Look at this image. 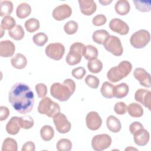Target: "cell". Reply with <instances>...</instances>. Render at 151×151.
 <instances>
[{
	"mask_svg": "<svg viewBox=\"0 0 151 151\" xmlns=\"http://www.w3.org/2000/svg\"><path fill=\"white\" fill-rule=\"evenodd\" d=\"M8 101L15 111L24 114L32 111L35 102L34 95L27 84L17 83L9 92Z\"/></svg>",
	"mask_w": 151,
	"mask_h": 151,
	"instance_id": "obj_1",
	"label": "cell"
},
{
	"mask_svg": "<svg viewBox=\"0 0 151 151\" xmlns=\"http://www.w3.org/2000/svg\"><path fill=\"white\" fill-rule=\"evenodd\" d=\"M76 83L72 79H65L63 84L54 83L50 87L51 95L60 101H66L73 94Z\"/></svg>",
	"mask_w": 151,
	"mask_h": 151,
	"instance_id": "obj_2",
	"label": "cell"
},
{
	"mask_svg": "<svg viewBox=\"0 0 151 151\" xmlns=\"http://www.w3.org/2000/svg\"><path fill=\"white\" fill-rule=\"evenodd\" d=\"M132 70V65L128 61H122L118 65L111 67L107 73L108 80L112 83H116L127 76Z\"/></svg>",
	"mask_w": 151,
	"mask_h": 151,
	"instance_id": "obj_3",
	"label": "cell"
},
{
	"mask_svg": "<svg viewBox=\"0 0 151 151\" xmlns=\"http://www.w3.org/2000/svg\"><path fill=\"white\" fill-rule=\"evenodd\" d=\"M38 111L41 114H45L49 117H53L55 115L60 112L59 104L52 101L48 97L42 98L38 106Z\"/></svg>",
	"mask_w": 151,
	"mask_h": 151,
	"instance_id": "obj_4",
	"label": "cell"
},
{
	"mask_svg": "<svg viewBox=\"0 0 151 151\" xmlns=\"http://www.w3.org/2000/svg\"><path fill=\"white\" fill-rule=\"evenodd\" d=\"M86 46L81 42H77L73 43L70 48V51L67 54L65 61L70 65H74L78 64L81 60L84 51Z\"/></svg>",
	"mask_w": 151,
	"mask_h": 151,
	"instance_id": "obj_5",
	"label": "cell"
},
{
	"mask_svg": "<svg viewBox=\"0 0 151 151\" xmlns=\"http://www.w3.org/2000/svg\"><path fill=\"white\" fill-rule=\"evenodd\" d=\"M150 40V34L146 29H140L134 32L130 37V42L135 48H143L146 47Z\"/></svg>",
	"mask_w": 151,
	"mask_h": 151,
	"instance_id": "obj_6",
	"label": "cell"
},
{
	"mask_svg": "<svg viewBox=\"0 0 151 151\" xmlns=\"http://www.w3.org/2000/svg\"><path fill=\"white\" fill-rule=\"evenodd\" d=\"M103 45L107 51L115 56H120L123 52L121 41L116 36L110 35Z\"/></svg>",
	"mask_w": 151,
	"mask_h": 151,
	"instance_id": "obj_7",
	"label": "cell"
},
{
	"mask_svg": "<svg viewBox=\"0 0 151 151\" xmlns=\"http://www.w3.org/2000/svg\"><path fill=\"white\" fill-rule=\"evenodd\" d=\"M111 144V138L107 134H100L94 136L91 140V146L96 151H102L106 149Z\"/></svg>",
	"mask_w": 151,
	"mask_h": 151,
	"instance_id": "obj_8",
	"label": "cell"
},
{
	"mask_svg": "<svg viewBox=\"0 0 151 151\" xmlns=\"http://www.w3.org/2000/svg\"><path fill=\"white\" fill-rule=\"evenodd\" d=\"M45 52L49 58L57 61L60 60L65 53V47L60 42L51 43L46 47Z\"/></svg>",
	"mask_w": 151,
	"mask_h": 151,
	"instance_id": "obj_9",
	"label": "cell"
},
{
	"mask_svg": "<svg viewBox=\"0 0 151 151\" xmlns=\"http://www.w3.org/2000/svg\"><path fill=\"white\" fill-rule=\"evenodd\" d=\"M52 118L55 129L60 133H66L71 130V123L63 113L60 112Z\"/></svg>",
	"mask_w": 151,
	"mask_h": 151,
	"instance_id": "obj_10",
	"label": "cell"
},
{
	"mask_svg": "<svg viewBox=\"0 0 151 151\" xmlns=\"http://www.w3.org/2000/svg\"><path fill=\"white\" fill-rule=\"evenodd\" d=\"M71 14V8L68 5L64 4L55 7L52 11V15L55 20L62 21L69 18Z\"/></svg>",
	"mask_w": 151,
	"mask_h": 151,
	"instance_id": "obj_11",
	"label": "cell"
},
{
	"mask_svg": "<svg viewBox=\"0 0 151 151\" xmlns=\"http://www.w3.org/2000/svg\"><path fill=\"white\" fill-rule=\"evenodd\" d=\"M86 123L88 129L97 130L101 126L102 119L97 112L92 111L87 113L86 118Z\"/></svg>",
	"mask_w": 151,
	"mask_h": 151,
	"instance_id": "obj_12",
	"label": "cell"
},
{
	"mask_svg": "<svg viewBox=\"0 0 151 151\" xmlns=\"http://www.w3.org/2000/svg\"><path fill=\"white\" fill-rule=\"evenodd\" d=\"M109 28L112 31L122 35L127 34L129 31L128 25L124 21L117 18H113L110 21Z\"/></svg>",
	"mask_w": 151,
	"mask_h": 151,
	"instance_id": "obj_13",
	"label": "cell"
},
{
	"mask_svg": "<svg viewBox=\"0 0 151 151\" xmlns=\"http://www.w3.org/2000/svg\"><path fill=\"white\" fill-rule=\"evenodd\" d=\"M134 99L150 110L151 92L150 90L144 88L138 89L135 92Z\"/></svg>",
	"mask_w": 151,
	"mask_h": 151,
	"instance_id": "obj_14",
	"label": "cell"
},
{
	"mask_svg": "<svg viewBox=\"0 0 151 151\" xmlns=\"http://www.w3.org/2000/svg\"><path fill=\"white\" fill-rule=\"evenodd\" d=\"M133 76L141 86L147 88L151 87L150 74L144 68L140 67L135 68L133 71Z\"/></svg>",
	"mask_w": 151,
	"mask_h": 151,
	"instance_id": "obj_15",
	"label": "cell"
},
{
	"mask_svg": "<svg viewBox=\"0 0 151 151\" xmlns=\"http://www.w3.org/2000/svg\"><path fill=\"white\" fill-rule=\"evenodd\" d=\"M78 2L80 11L84 15H91L96 11V4L93 0H78Z\"/></svg>",
	"mask_w": 151,
	"mask_h": 151,
	"instance_id": "obj_16",
	"label": "cell"
},
{
	"mask_svg": "<svg viewBox=\"0 0 151 151\" xmlns=\"http://www.w3.org/2000/svg\"><path fill=\"white\" fill-rule=\"evenodd\" d=\"M14 44L9 40H4L0 42V55L2 57H12L15 52Z\"/></svg>",
	"mask_w": 151,
	"mask_h": 151,
	"instance_id": "obj_17",
	"label": "cell"
},
{
	"mask_svg": "<svg viewBox=\"0 0 151 151\" xmlns=\"http://www.w3.org/2000/svg\"><path fill=\"white\" fill-rule=\"evenodd\" d=\"M134 142L135 144L140 146L146 145L149 141L150 134L147 130L144 128L140 129L133 134Z\"/></svg>",
	"mask_w": 151,
	"mask_h": 151,
	"instance_id": "obj_18",
	"label": "cell"
},
{
	"mask_svg": "<svg viewBox=\"0 0 151 151\" xmlns=\"http://www.w3.org/2000/svg\"><path fill=\"white\" fill-rule=\"evenodd\" d=\"M19 119V117L13 116L8 121L6 125V131L8 134L15 135L19 132L21 129Z\"/></svg>",
	"mask_w": 151,
	"mask_h": 151,
	"instance_id": "obj_19",
	"label": "cell"
},
{
	"mask_svg": "<svg viewBox=\"0 0 151 151\" xmlns=\"http://www.w3.org/2000/svg\"><path fill=\"white\" fill-rule=\"evenodd\" d=\"M11 63L13 67L17 69H23L27 64V60L25 55L21 53L16 54L11 59Z\"/></svg>",
	"mask_w": 151,
	"mask_h": 151,
	"instance_id": "obj_20",
	"label": "cell"
},
{
	"mask_svg": "<svg viewBox=\"0 0 151 151\" xmlns=\"http://www.w3.org/2000/svg\"><path fill=\"white\" fill-rule=\"evenodd\" d=\"M106 125L107 129L113 133H118L122 129V124L120 120L114 116H109L107 118Z\"/></svg>",
	"mask_w": 151,
	"mask_h": 151,
	"instance_id": "obj_21",
	"label": "cell"
},
{
	"mask_svg": "<svg viewBox=\"0 0 151 151\" xmlns=\"http://www.w3.org/2000/svg\"><path fill=\"white\" fill-rule=\"evenodd\" d=\"M114 9L117 14L120 15H127L130 9V4L126 0L117 1L115 4Z\"/></svg>",
	"mask_w": 151,
	"mask_h": 151,
	"instance_id": "obj_22",
	"label": "cell"
},
{
	"mask_svg": "<svg viewBox=\"0 0 151 151\" xmlns=\"http://www.w3.org/2000/svg\"><path fill=\"white\" fill-rule=\"evenodd\" d=\"M31 12V6L26 3H21L17 8L16 14L18 18L20 19H24L28 17Z\"/></svg>",
	"mask_w": 151,
	"mask_h": 151,
	"instance_id": "obj_23",
	"label": "cell"
},
{
	"mask_svg": "<svg viewBox=\"0 0 151 151\" xmlns=\"http://www.w3.org/2000/svg\"><path fill=\"white\" fill-rule=\"evenodd\" d=\"M129 87L125 83H122L114 87V97L117 99H122L125 97L129 93Z\"/></svg>",
	"mask_w": 151,
	"mask_h": 151,
	"instance_id": "obj_24",
	"label": "cell"
},
{
	"mask_svg": "<svg viewBox=\"0 0 151 151\" xmlns=\"http://www.w3.org/2000/svg\"><path fill=\"white\" fill-rule=\"evenodd\" d=\"M129 114L132 117H140L143 114V109L139 104L136 103H130L127 107Z\"/></svg>",
	"mask_w": 151,
	"mask_h": 151,
	"instance_id": "obj_25",
	"label": "cell"
},
{
	"mask_svg": "<svg viewBox=\"0 0 151 151\" xmlns=\"http://www.w3.org/2000/svg\"><path fill=\"white\" fill-rule=\"evenodd\" d=\"M110 36L109 33L105 29H99L95 31L92 35L93 40L94 42L103 45L106 40Z\"/></svg>",
	"mask_w": 151,
	"mask_h": 151,
	"instance_id": "obj_26",
	"label": "cell"
},
{
	"mask_svg": "<svg viewBox=\"0 0 151 151\" xmlns=\"http://www.w3.org/2000/svg\"><path fill=\"white\" fill-rule=\"evenodd\" d=\"M114 86L109 82H104L100 88L102 96L107 99H111L114 97Z\"/></svg>",
	"mask_w": 151,
	"mask_h": 151,
	"instance_id": "obj_27",
	"label": "cell"
},
{
	"mask_svg": "<svg viewBox=\"0 0 151 151\" xmlns=\"http://www.w3.org/2000/svg\"><path fill=\"white\" fill-rule=\"evenodd\" d=\"M8 34L12 39L19 41L24 38L25 32L22 27L21 25H17L14 28L8 31Z\"/></svg>",
	"mask_w": 151,
	"mask_h": 151,
	"instance_id": "obj_28",
	"label": "cell"
},
{
	"mask_svg": "<svg viewBox=\"0 0 151 151\" xmlns=\"http://www.w3.org/2000/svg\"><path fill=\"white\" fill-rule=\"evenodd\" d=\"M13 10V4L10 1H1L0 5V16L9 15Z\"/></svg>",
	"mask_w": 151,
	"mask_h": 151,
	"instance_id": "obj_29",
	"label": "cell"
},
{
	"mask_svg": "<svg viewBox=\"0 0 151 151\" xmlns=\"http://www.w3.org/2000/svg\"><path fill=\"white\" fill-rule=\"evenodd\" d=\"M83 56L85 59L88 61L96 59L98 56V50L96 47L92 45H87L85 47Z\"/></svg>",
	"mask_w": 151,
	"mask_h": 151,
	"instance_id": "obj_30",
	"label": "cell"
},
{
	"mask_svg": "<svg viewBox=\"0 0 151 151\" xmlns=\"http://www.w3.org/2000/svg\"><path fill=\"white\" fill-rule=\"evenodd\" d=\"M40 135L44 141H50L54 136V130L51 126L45 125L40 130Z\"/></svg>",
	"mask_w": 151,
	"mask_h": 151,
	"instance_id": "obj_31",
	"label": "cell"
},
{
	"mask_svg": "<svg viewBox=\"0 0 151 151\" xmlns=\"http://www.w3.org/2000/svg\"><path fill=\"white\" fill-rule=\"evenodd\" d=\"M87 68L91 73L97 74L101 71L103 68V63L97 58L90 60L87 63Z\"/></svg>",
	"mask_w": 151,
	"mask_h": 151,
	"instance_id": "obj_32",
	"label": "cell"
},
{
	"mask_svg": "<svg viewBox=\"0 0 151 151\" xmlns=\"http://www.w3.org/2000/svg\"><path fill=\"white\" fill-rule=\"evenodd\" d=\"M18 145L16 140L11 137L6 138L2 143V151H17Z\"/></svg>",
	"mask_w": 151,
	"mask_h": 151,
	"instance_id": "obj_33",
	"label": "cell"
},
{
	"mask_svg": "<svg viewBox=\"0 0 151 151\" xmlns=\"http://www.w3.org/2000/svg\"><path fill=\"white\" fill-rule=\"evenodd\" d=\"M25 28L29 32H34L40 28L39 21L34 18H31L25 22Z\"/></svg>",
	"mask_w": 151,
	"mask_h": 151,
	"instance_id": "obj_34",
	"label": "cell"
},
{
	"mask_svg": "<svg viewBox=\"0 0 151 151\" xmlns=\"http://www.w3.org/2000/svg\"><path fill=\"white\" fill-rule=\"evenodd\" d=\"M16 21L15 19L10 15L4 17L1 22V27L4 29L11 30L14 28L16 25Z\"/></svg>",
	"mask_w": 151,
	"mask_h": 151,
	"instance_id": "obj_35",
	"label": "cell"
},
{
	"mask_svg": "<svg viewBox=\"0 0 151 151\" xmlns=\"http://www.w3.org/2000/svg\"><path fill=\"white\" fill-rule=\"evenodd\" d=\"M133 3L136 8L143 12H149L151 9V1H134Z\"/></svg>",
	"mask_w": 151,
	"mask_h": 151,
	"instance_id": "obj_36",
	"label": "cell"
},
{
	"mask_svg": "<svg viewBox=\"0 0 151 151\" xmlns=\"http://www.w3.org/2000/svg\"><path fill=\"white\" fill-rule=\"evenodd\" d=\"M19 122L21 128L24 129H29L32 128L34 124V121L31 116L25 115L22 117H20L19 119Z\"/></svg>",
	"mask_w": 151,
	"mask_h": 151,
	"instance_id": "obj_37",
	"label": "cell"
},
{
	"mask_svg": "<svg viewBox=\"0 0 151 151\" xmlns=\"http://www.w3.org/2000/svg\"><path fill=\"white\" fill-rule=\"evenodd\" d=\"M56 148L58 151H69L72 149V143L68 139H61L58 141Z\"/></svg>",
	"mask_w": 151,
	"mask_h": 151,
	"instance_id": "obj_38",
	"label": "cell"
},
{
	"mask_svg": "<svg viewBox=\"0 0 151 151\" xmlns=\"http://www.w3.org/2000/svg\"><path fill=\"white\" fill-rule=\"evenodd\" d=\"M32 41L37 46L42 47L48 41V37L45 33L40 32L33 36Z\"/></svg>",
	"mask_w": 151,
	"mask_h": 151,
	"instance_id": "obj_39",
	"label": "cell"
},
{
	"mask_svg": "<svg viewBox=\"0 0 151 151\" xmlns=\"http://www.w3.org/2000/svg\"><path fill=\"white\" fill-rule=\"evenodd\" d=\"M78 24L74 21H68L64 26V30L68 35L74 34L78 29Z\"/></svg>",
	"mask_w": 151,
	"mask_h": 151,
	"instance_id": "obj_40",
	"label": "cell"
},
{
	"mask_svg": "<svg viewBox=\"0 0 151 151\" xmlns=\"http://www.w3.org/2000/svg\"><path fill=\"white\" fill-rule=\"evenodd\" d=\"M85 83L90 88L95 89L98 88L100 81L97 77L91 74H89L85 78Z\"/></svg>",
	"mask_w": 151,
	"mask_h": 151,
	"instance_id": "obj_41",
	"label": "cell"
},
{
	"mask_svg": "<svg viewBox=\"0 0 151 151\" xmlns=\"http://www.w3.org/2000/svg\"><path fill=\"white\" fill-rule=\"evenodd\" d=\"M35 90L39 98H44L47 94V87L43 83L37 84L35 86Z\"/></svg>",
	"mask_w": 151,
	"mask_h": 151,
	"instance_id": "obj_42",
	"label": "cell"
},
{
	"mask_svg": "<svg viewBox=\"0 0 151 151\" xmlns=\"http://www.w3.org/2000/svg\"><path fill=\"white\" fill-rule=\"evenodd\" d=\"M114 110L115 113L119 115L124 114L127 111V106L124 102H117L114 106Z\"/></svg>",
	"mask_w": 151,
	"mask_h": 151,
	"instance_id": "obj_43",
	"label": "cell"
},
{
	"mask_svg": "<svg viewBox=\"0 0 151 151\" xmlns=\"http://www.w3.org/2000/svg\"><path fill=\"white\" fill-rule=\"evenodd\" d=\"M86 73V71L84 68L82 67H78L74 68L71 71L72 76L76 79H82Z\"/></svg>",
	"mask_w": 151,
	"mask_h": 151,
	"instance_id": "obj_44",
	"label": "cell"
},
{
	"mask_svg": "<svg viewBox=\"0 0 151 151\" xmlns=\"http://www.w3.org/2000/svg\"><path fill=\"white\" fill-rule=\"evenodd\" d=\"M107 21V18L106 16L103 14H99L95 16L92 20L93 24L95 26H101L106 24Z\"/></svg>",
	"mask_w": 151,
	"mask_h": 151,
	"instance_id": "obj_45",
	"label": "cell"
},
{
	"mask_svg": "<svg viewBox=\"0 0 151 151\" xmlns=\"http://www.w3.org/2000/svg\"><path fill=\"white\" fill-rule=\"evenodd\" d=\"M143 128V124L139 122H134L132 124H130L129 126V130L130 133L132 134H133L136 132H137L138 130Z\"/></svg>",
	"mask_w": 151,
	"mask_h": 151,
	"instance_id": "obj_46",
	"label": "cell"
},
{
	"mask_svg": "<svg viewBox=\"0 0 151 151\" xmlns=\"http://www.w3.org/2000/svg\"><path fill=\"white\" fill-rule=\"evenodd\" d=\"M9 115V110L8 107L1 106L0 107V120L3 121L6 120Z\"/></svg>",
	"mask_w": 151,
	"mask_h": 151,
	"instance_id": "obj_47",
	"label": "cell"
},
{
	"mask_svg": "<svg viewBox=\"0 0 151 151\" xmlns=\"http://www.w3.org/2000/svg\"><path fill=\"white\" fill-rule=\"evenodd\" d=\"M35 144L31 142L28 141L25 143L22 147V151H35Z\"/></svg>",
	"mask_w": 151,
	"mask_h": 151,
	"instance_id": "obj_48",
	"label": "cell"
},
{
	"mask_svg": "<svg viewBox=\"0 0 151 151\" xmlns=\"http://www.w3.org/2000/svg\"><path fill=\"white\" fill-rule=\"evenodd\" d=\"M112 2V1H99V2L101 4L103 5H107L109 4H110Z\"/></svg>",
	"mask_w": 151,
	"mask_h": 151,
	"instance_id": "obj_49",
	"label": "cell"
},
{
	"mask_svg": "<svg viewBox=\"0 0 151 151\" xmlns=\"http://www.w3.org/2000/svg\"><path fill=\"white\" fill-rule=\"evenodd\" d=\"M4 31L5 29H3L2 27H1V37H2L4 34Z\"/></svg>",
	"mask_w": 151,
	"mask_h": 151,
	"instance_id": "obj_50",
	"label": "cell"
},
{
	"mask_svg": "<svg viewBox=\"0 0 151 151\" xmlns=\"http://www.w3.org/2000/svg\"><path fill=\"white\" fill-rule=\"evenodd\" d=\"M129 149H134V150H137L136 149H134V148H132V147H128V148H126L125 149V150H129Z\"/></svg>",
	"mask_w": 151,
	"mask_h": 151,
	"instance_id": "obj_51",
	"label": "cell"
}]
</instances>
